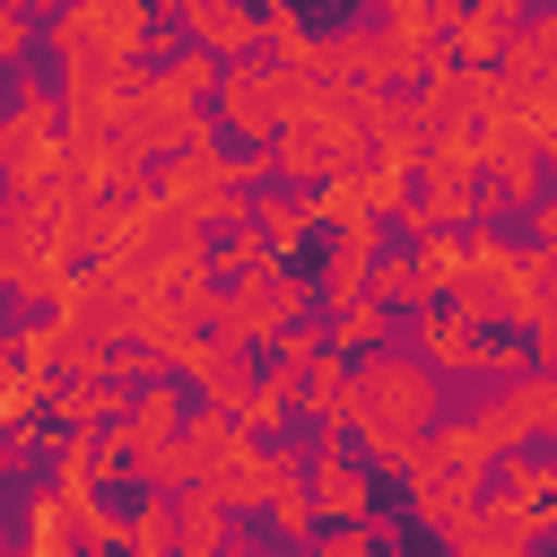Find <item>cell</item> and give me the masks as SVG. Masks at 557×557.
Returning <instances> with one entry per match:
<instances>
[{
  "label": "cell",
  "instance_id": "obj_1",
  "mask_svg": "<svg viewBox=\"0 0 557 557\" xmlns=\"http://www.w3.org/2000/svg\"><path fill=\"white\" fill-rule=\"evenodd\" d=\"M444 418V374L418 348H357L348 357V426L374 461V479H400L418 461V435Z\"/></svg>",
  "mask_w": 557,
  "mask_h": 557
},
{
  "label": "cell",
  "instance_id": "obj_2",
  "mask_svg": "<svg viewBox=\"0 0 557 557\" xmlns=\"http://www.w3.org/2000/svg\"><path fill=\"white\" fill-rule=\"evenodd\" d=\"M487 453H522V444H548L557 435V366H522L505 383H487V400L470 409Z\"/></svg>",
  "mask_w": 557,
  "mask_h": 557
},
{
  "label": "cell",
  "instance_id": "obj_3",
  "mask_svg": "<svg viewBox=\"0 0 557 557\" xmlns=\"http://www.w3.org/2000/svg\"><path fill=\"white\" fill-rule=\"evenodd\" d=\"M305 487H313V513H322V522H357V513L383 505L374 461L348 453V426H322V444H313V461H305Z\"/></svg>",
  "mask_w": 557,
  "mask_h": 557
},
{
  "label": "cell",
  "instance_id": "obj_4",
  "mask_svg": "<svg viewBox=\"0 0 557 557\" xmlns=\"http://www.w3.org/2000/svg\"><path fill=\"white\" fill-rule=\"evenodd\" d=\"M409 348H418L435 374H479V357H487V322H470L453 296H426V305H409Z\"/></svg>",
  "mask_w": 557,
  "mask_h": 557
},
{
  "label": "cell",
  "instance_id": "obj_5",
  "mask_svg": "<svg viewBox=\"0 0 557 557\" xmlns=\"http://www.w3.org/2000/svg\"><path fill=\"white\" fill-rule=\"evenodd\" d=\"M400 487H409V522H426V531H444L479 487H487V470H453V461H435L426 453V435H418V461L400 470Z\"/></svg>",
  "mask_w": 557,
  "mask_h": 557
},
{
  "label": "cell",
  "instance_id": "obj_6",
  "mask_svg": "<svg viewBox=\"0 0 557 557\" xmlns=\"http://www.w3.org/2000/svg\"><path fill=\"white\" fill-rule=\"evenodd\" d=\"M383 52H392L383 17H357V26H339V35H313L305 70H313L322 87H357V78H383Z\"/></svg>",
  "mask_w": 557,
  "mask_h": 557
},
{
  "label": "cell",
  "instance_id": "obj_7",
  "mask_svg": "<svg viewBox=\"0 0 557 557\" xmlns=\"http://www.w3.org/2000/svg\"><path fill=\"white\" fill-rule=\"evenodd\" d=\"M487 96H496V61H444V70L418 87V113L444 131V122H479Z\"/></svg>",
  "mask_w": 557,
  "mask_h": 557
},
{
  "label": "cell",
  "instance_id": "obj_8",
  "mask_svg": "<svg viewBox=\"0 0 557 557\" xmlns=\"http://www.w3.org/2000/svg\"><path fill=\"white\" fill-rule=\"evenodd\" d=\"M174 26H183L191 44H209L218 61H235V52H252V35H261V0H174Z\"/></svg>",
  "mask_w": 557,
  "mask_h": 557
},
{
  "label": "cell",
  "instance_id": "obj_9",
  "mask_svg": "<svg viewBox=\"0 0 557 557\" xmlns=\"http://www.w3.org/2000/svg\"><path fill=\"white\" fill-rule=\"evenodd\" d=\"M174 426H183V392H174V374H148V383H131V400H122V418H113V453L157 444V435H174Z\"/></svg>",
  "mask_w": 557,
  "mask_h": 557
},
{
  "label": "cell",
  "instance_id": "obj_10",
  "mask_svg": "<svg viewBox=\"0 0 557 557\" xmlns=\"http://www.w3.org/2000/svg\"><path fill=\"white\" fill-rule=\"evenodd\" d=\"M244 218L261 226V244H270L278 261H296V252L313 244V226H322V218H313V191H305V183H296V191H261V200H244Z\"/></svg>",
  "mask_w": 557,
  "mask_h": 557
},
{
  "label": "cell",
  "instance_id": "obj_11",
  "mask_svg": "<svg viewBox=\"0 0 557 557\" xmlns=\"http://www.w3.org/2000/svg\"><path fill=\"white\" fill-rule=\"evenodd\" d=\"M87 505H96V496H70V487H52V479H44V487L26 496V531H17V540H26V548H44V557H61V548L78 540V513H87Z\"/></svg>",
  "mask_w": 557,
  "mask_h": 557
},
{
  "label": "cell",
  "instance_id": "obj_12",
  "mask_svg": "<svg viewBox=\"0 0 557 557\" xmlns=\"http://www.w3.org/2000/svg\"><path fill=\"white\" fill-rule=\"evenodd\" d=\"M296 418H313V426H348V357H339V348H322V357L296 374Z\"/></svg>",
  "mask_w": 557,
  "mask_h": 557
},
{
  "label": "cell",
  "instance_id": "obj_13",
  "mask_svg": "<svg viewBox=\"0 0 557 557\" xmlns=\"http://www.w3.org/2000/svg\"><path fill=\"white\" fill-rule=\"evenodd\" d=\"M322 331H331V348H339V357H357V348H383V339H392V305H383L374 287H357L348 305H331V313H322Z\"/></svg>",
  "mask_w": 557,
  "mask_h": 557
},
{
  "label": "cell",
  "instance_id": "obj_14",
  "mask_svg": "<svg viewBox=\"0 0 557 557\" xmlns=\"http://www.w3.org/2000/svg\"><path fill=\"white\" fill-rule=\"evenodd\" d=\"M218 540H226V505H218L200 479H183V487H174V548H183V557H209Z\"/></svg>",
  "mask_w": 557,
  "mask_h": 557
},
{
  "label": "cell",
  "instance_id": "obj_15",
  "mask_svg": "<svg viewBox=\"0 0 557 557\" xmlns=\"http://www.w3.org/2000/svg\"><path fill=\"white\" fill-rule=\"evenodd\" d=\"M505 26H513V17H496L487 0H461L453 26H444V52H453V61H496V52H505Z\"/></svg>",
  "mask_w": 557,
  "mask_h": 557
},
{
  "label": "cell",
  "instance_id": "obj_16",
  "mask_svg": "<svg viewBox=\"0 0 557 557\" xmlns=\"http://www.w3.org/2000/svg\"><path fill=\"white\" fill-rule=\"evenodd\" d=\"M409 261H418L426 296H444V287L461 278V261H470V226H426V235H409Z\"/></svg>",
  "mask_w": 557,
  "mask_h": 557
},
{
  "label": "cell",
  "instance_id": "obj_17",
  "mask_svg": "<svg viewBox=\"0 0 557 557\" xmlns=\"http://www.w3.org/2000/svg\"><path fill=\"white\" fill-rule=\"evenodd\" d=\"M252 52H270V61H305V52H313V26H305V9H296V0H270V9H261V35H252Z\"/></svg>",
  "mask_w": 557,
  "mask_h": 557
},
{
  "label": "cell",
  "instance_id": "obj_18",
  "mask_svg": "<svg viewBox=\"0 0 557 557\" xmlns=\"http://www.w3.org/2000/svg\"><path fill=\"white\" fill-rule=\"evenodd\" d=\"M392 313H409V305H426V278H418V261H409V244H383L374 252V278H366Z\"/></svg>",
  "mask_w": 557,
  "mask_h": 557
},
{
  "label": "cell",
  "instance_id": "obj_19",
  "mask_svg": "<svg viewBox=\"0 0 557 557\" xmlns=\"http://www.w3.org/2000/svg\"><path fill=\"white\" fill-rule=\"evenodd\" d=\"M61 348H70V322L44 305V322H26L17 339H9V357L26 366V374H61Z\"/></svg>",
  "mask_w": 557,
  "mask_h": 557
},
{
  "label": "cell",
  "instance_id": "obj_20",
  "mask_svg": "<svg viewBox=\"0 0 557 557\" xmlns=\"http://www.w3.org/2000/svg\"><path fill=\"white\" fill-rule=\"evenodd\" d=\"M218 70H226V61H218L209 44H191V52H174V61L157 70V78H165V87H183L191 104H209V96H218Z\"/></svg>",
  "mask_w": 557,
  "mask_h": 557
},
{
  "label": "cell",
  "instance_id": "obj_21",
  "mask_svg": "<svg viewBox=\"0 0 557 557\" xmlns=\"http://www.w3.org/2000/svg\"><path fill=\"white\" fill-rule=\"evenodd\" d=\"M26 52H35V17H26L17 0H0V70H17Z\"/></svg>",
  "mask_w": 557,
  "mask_h": 557
},
{
  "label": "cell",
  "instance_id": "obj_22",
  "mask_svg": "<svg viewBox=\"0 0 557 557\" xmlns=\"http://www.w3.org/2000/svg\"><path fill=\"white\" fill-rule=\"evenodd\" d=\"M531 244H557V191L531 200Z\"/></svg>",
  "mask_w": 557,
  "mask_h": 557
},
{
  "label": "cell",
  "instance_id": "obj_23",
  "mask_svg": "<svg viewBox=\"0 0 557 557\" xmlns=\"http://www.w3.org/2000/svg\"><path fill=\"white\" fill-rule=\"evenodd\" d=\"M540 513H548V531H557V453H540Z\"/></svg>",
  "mask_w": 557,
  "mask_h": 557
},
{
  "label": "cell",
  "instance_id": "obj_24",
  "mask_svg": "<svg viewBox=\"0 0 557 557\" xmlns=\"http://www.w3.org/2000/svg\"><path fill=\"white\" fill-rule=\"evenodd\" d=\"M17 9H26V17H52V9H61V0H17Z\"/></svg>",
  "mask_w": 557,
  "mask_h": 557
},
{
  "label": "cell",
  "instance_id": "obj_25",
  "mask_svg": "<svg viewBox=\"0 0 557 557\" xmlns=\"http://www.w3.org/2000/svg\"><path fill=\"white\" fill-rule=\"evenodd\" d=\"M9 148H17V139H9V113H0V165H9Z\"/></svg>",
  "mask_w": 557,
  "mask_h": 557
},
{
  "label": "cell",
  "instance_id": "obj_26",
  "mask_svg": "<svg viewBox=\"0 0 557 557\" xmlns=\"http://www.w3.org/2000/svg\"><path fill=\"white\" fill-rule=\"evenodd\" d=\"M548 444H557V435H548Z\"/></svg>",
  "mask_w": 557,
  "mask_h": 557
}]
</instances>
